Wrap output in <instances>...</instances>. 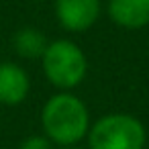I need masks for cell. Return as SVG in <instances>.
<instances>
[{
    "label": "cell",
    "instance_id": "6da1fadb",
    "mask_svg": "<svg viewBox=\"0 0 149 149\" xmlns=\"http://www.w3.org/2000/svg\"><path fill=\"white\" fill-rule=\"evenodd\" d=\"M90 110L74 92H57L41 108L43 135L59 147H72L86 139L90 131Z\"/></svg>",
    "mask_w": 149,
    "mask_h": 149
},
{
    "label": "cell",
    "instance_id": "7a4b0ae2",
    "mask_svg": "<svg viewBox=\"0 0 149 149\" xmlns=\"http://www.w3.org/2000/svg\"><path fill=\"white\" fill-rule=\"evenodd\" d=\"M41 68L51 86L59 92H72L88 76V57L72 39H55L47 43L41 55Z\"/></svg>",
    "mask_w": 149,
    "mask_h": 149
},
{
    "label": "cell",
    "instance_id": "3957f363",
    "mask_svg": "<svg viewBox=\"0 0 149 149\" xmlns=\"http://www.w3.org/2000/svg\"><path fill=\"white\" fill-rule=\"evenodd\" d=\"M88 149H145L147 129L129 112H108L90 125Z\"/></svg>",
    "mask_w": 149,
    "mask_h": 149
},
{
    "label": "cell",
    "instance_id": "277c9868",
    "mask_svg": "<svg viewBox=\"0 0 149 149\" xmlns=\"http://www.w3.org/2000/svg\"><path fill=\"white\" fill-rule=\"evenodd\" d=\"M55 19L68 33H86L102 15V0H55Z\"/></svg>",
    "mask_w": 149,
    "mask_h": 149
},
{
    "label": "cell",
    "instance_id": "5b68a950",
    "mask_svg": "<svg viewBox=\"0 0 149 149\" xmlns=\"http://www.w3.org/2000/svg\"><path fill=\"white\" fill-rule=\"evenodd\" d=\"M31 92V78L23 65L17 61L0 63V104L19 106L27 100Z\"/></svg>",
    "mask_w": 149,
    "mask_h": 149
},
{
    "label": "cell",
    "instance_id": "8992f818",
    "mask_svg": "<svg viewBox=\"0 0 149 149\" xmlns=\"http://www.w3.org/2000/svg\"><path fill=\"white\" fill-rule=\"evenodd\" d=\"M106 15L125 31H141L149 27V0H108Z\"/></svg>",
    "mask_w": 149,
    "mask_h": 149
},
{
    "label": "cell",
    "instance_id": "52a82bcc",
    "mask_svg": "<svg viewBox=\"0 0 149 149\" xmlns=\"http://www.w3.org/2000/svg\"><path fill=\"white\" fill-rule=\"evenodd\" d=\"M47 37L37 27H21L13 35V49L23 59H41L47 49Z\"/></svg>",
    "mask_w": 149,
    "mask_h": 149
},
{
    "label": "cell",
    "instance_id": "ba28073f",
    "mask_svg": "<svg viewBox=\"0 0 149 149\" xmlns=\"http://www.w3.org/2000/svg\"><path fill=\"white\" fill-rule=\"evenodd\" d=\"M19 149H53V143L45 135H31L19 145Z\"/></svg>",
    "mask_w": 149,
    "mask_h": 149
},
{
    "label": "cell",
    "instance_id": "9c48e42d",
    "mask_svg": "<svg viewBox=\"0 0 149 149\" xmlns=\"http://www.w3.org/2000/svg\"><path fill=\"white\" fill-rule=\"evenodd\" d=\"M61 149H86V147H80V145H72V147H61Z\"/></svg>",
    "mask_w": 149,
    "mask_h": 149
},
{
    "label": "cell",
    "instance_id": "30bf717a",
    "mask_svg": "<svg viewBox=\"0 0 149 149\" xmlns=\"http://www.w3.org/2000/svg\"><path fill=\"white\" fill-rule=\"evenodd\" d=\"M35 2H45V0H35Z\"/></svg>",
    "mask_w": 149,
    "mask_h": 149
}]
</instances>
